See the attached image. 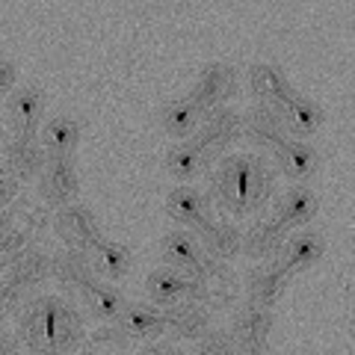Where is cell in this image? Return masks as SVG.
Returning a JSON list of instances; mask_svg holds the SVG:
<instances>
[{"label":"cell","mask_w":355,"mask_h":355,"mask_svg":"<svg viewBox=\"0 0 355 355\" xmlns=\"http://www.w3.org/2000/svg\"><path fill=\"white\" fill-rule=\"evenodd\" d=\"M210 202L228 219L254 216L275 193V172L261 154H228L210 172Z\"/></svg>","instance_id":"2"},{"label":"cell","mask_w":355,"mask_h":355,"mask_svg":"<svg viewBox=\"0 0 355 355\" xmlns=\"http://www.w3.org/2000/svg\"><path fill=\"white\" fill-rule=\"evenodd\" d=\"M187 287H190V279L184 272L172 270V266H160V270H154L148 275L146 293L151 299V305L169 308L175 302H181V299H187Z\"/></svg>","instance_id":"29"},{"label":"cell","mask_w":355,"mask_h":355,"mask_svg":"<svg viewBox=\"0 0 355 355\" xmlns=\"http://www.w3.org/2000/svg\"><path fill=\"white\" fill-rule=\"evenodd\" d=\"M243 137L249 139V146L275 154L287 139H291V133H287L284 119H282L279 110L254 104L249 113L243 116Z\"/></svg>","instance_id":"13"},{"label":"cell","mask_w":355,"mask_h":355,"mask_svg":"<svg viewBox=\"0 0 355 355\" xmlns=\"http://www.w3.org/2000/svg\"><path fill=\"white\" fill-rule=\"evenodd\" d=\"M231 338L237 340L240 349H266L272 335V314L258 305H243L231 317Z\"/></svg>","instance_id":"17"},{"label":"cell","mask_w":355,"mask_h":355,"mask_svg":"<svg viewBox=\"0 0 355 355\" xmlns=\"http://www.w3.org/2000/svg\"><path fill=\"white\" fill-rule=\"evenodd\" d=\"M21 196V181L15 175H9L3 166H0V214L15 202V198Z\"/></svg>","instance_id":"35"},{"label":"cell","mask_w":355,"mask_h":355,"mask_svg":"<svg viewBox=\"0 0 355 355\" xmlns=\"http://www.w3.org/2000/svg\"><path fill=\"white\" fill-rule=\"evenodd\" d=\"M6 263H9V254L0 249V275H3V270H6Z\"/></svg>","instance_id":"39"},{"label":"cell","mask_w":355,"mask_h":355,"mask_svg":"<svg viewBox=\"0 0 355 355\" xmlns=\"http://www.w3.org/2000/svg\"><path fill=\"white\" fill-rule=\"evenodd\" d=\"M166 214H169L178 225H184V231H196L210 216V202L196 187L184 184V187H175V190L166 196Z\"/></svg>","instance_id":"21"},{"label":"cell","mask_w":355,"mask_h":355,"mask_svg":"<svg viewBox=\"0 0 355 355\" xmlns=\"http://www.w3.org/2000/svg\"><path fill=\"white\" fill-rule=\"evenodd\" d=\"M326 243L317 231H299L296 237H291L284 243V249L279 254V263L284 266L287 272H305L308 266H314L320 258H323Z\"/></svg>","instance_id":"24"},{"label":"cell","mask_w":355,"mask_h":355,"mask_svg":"<svg viewBox=\"0 0 355 355\" xmlns=\"http://www.w3.org/2000/svg\"><path fill=\"white\" fill-rule=\"evenodd\" d=\"M275 163H279V172L293 178V181H311L320 169V154L311 148L308 142L287 139L284 146L275 151Z\"/></svg>","instance_id":"25"},{"label":"cell","mask_w":355,"mask_h":355,"mask_svg":"<svg viewBox=\"0 0 355 355\" xmlns=\"http://www.w3.org/2000/svg\"><path fill=\"white\" fill-rule=\"evenodd\" d=\"M317 210H320L317 196L311 193L308 187H293V190H287L279 198V205H275V219H279L284 228H299V225H308V222L317 216Z\"/></svg>","instance_id":"28"},{"label":"cell","mask_w":355,"mask_h":355,"mask_svg":"<svg viewBox=\"0 0 355 355\" xmlns=\"http://www.w3.org/2000/svg\"><path fill=\"white\" fill-rule=\"evenodd\" d=\"M240 282L234 270L222 261H205V266L196 275H190V287H187V299L205 305L207 311L231 308L237 299Z\"/></svg>","instance_id":"4"},{"label":"cell","mask_w":355,"mask_h":355,"mask_svg":"<svg viewBox=\"0 0 355 355\" xmlns=\"http://www.w3.org/2000/svg\"><path fill=\"white\" fill-rule=\"evenodd\" d=\"M196 355H240V347H237V340L231 338L228 329L210 326L205 335L196 340Z\"/></svg>","instance_id":"34"},{"label":"cell","mask_w":355,"mask_h":355,"mask_svg":"<svg viewBox=\"0 0 355 355\" xmlns=\"http://www.w3.org/2000/svg\"><path fill=\"white\" fill-rule=\"evenodd\" d=\"M24 305V299H21V293L18 291H12L3 279H0V323H3L6 317H12V314H18V308Z\"/></svg>","instance_id":"36"},{"label":"cell","mask_w":355,"mask_h":355,"mask_svg":"<svg viewBox=\"0 0 355 355\" xmlns=\"http://www.w3.org/2000/svg\"><path fill=\"white\" fill-rule=\"evenodd\" d=\"M44 163H48V154L36 133H15L9 142H3V169L15 175L21 184L39 178Z\"/></svg>","instance_id":"14"},{"label":"cell","mask_w":355,"mask_h":355,"mask_svg":"<svg viewBox=\"0 0 355 355\" xmlns=\"http://www.w3.org/2000/svg\"><path fill=\"white\" fill-rule=\"evenodd\" d=\"M18 340L30 355H69L86 338L83 317L71 299L36 293L18 308Z\"/></svg>","instance_id":"1"},{"label":"cell","mask_w":355,"mask_h":355,"mask_svg":"<svg viewBox=\"0 0 355 355\" xmlns=\"http://www.w3.org/2000/svg\"><path fill=\"white\" fill-rule=\"evenodd\" d=\"M193 137L202 142L210 151V157L216 160L243 137V116L231 107L207 110V113H202V121H198V130Z\"/></svg>","instance_id":"8"},{"label":"cell","mask_w":355,"mask_h":355,"mask_svg":"<svg viewBox=\"0 0 355 355\" xmlns=\"http://www.w3.org/2000/svg\"><path fill=\"white\" fill-rule=\"evenodd\" d=\"M51 258H53V252H48L42 243H30V246L9 254L3 282L12 287V291H18L21 299L36 296L39 287L51 279Z\"/></svg>","instance_id":"5"},{"label":"cell","mask_w":355,"mask_h":355,"mask_svg":"<svg viewBox=\"0 0 355 355\" xmlns=\"http://www.w3.org/2000/svg\"><path fill=\"white\" fill-rule=\"evenodd\" d=\"M53 231L65 243V249L92 252V246L101 240V228H98L95 214L86 205H74V202L53 214Z\"/></svg>","instance_id":"10"},{"label":"cell","mask_w":355,"mask_h":355,"mask_svg":"<svg viewBox=\"0 0 355 355\" xmlns=\"http://www.w3.org/2000/svg\"><path fill=\"white\" fill-rule=\"evenodd\" d=\"M128 347H130V338L119 326H104L95 335H89L83 352L86 355H128Z\"/></svg>","instance_id":"33"},{"label":"cell","mask_w":355,"mask_h":355,"mask_svg":"<svg viewBox=\"0 0 355 355\" xmlns=\"http://www.w3.org/2000/svg\"><path fill=\"white\" fill-rule=\"evenodd\" d=\"M193 237L198 240V246H202L207 261H222V263L237 258L240 246H243V231L237 222L228 216H214V214L193 231Z\"/></svg>","instance_id":"9"},{"label":"cell","mask_w":355,"mask_h":355,"mask_svg":"<svg viewBox=\"0 0 355 355\" xmlns=\"http://www.w3.org/2000/svg\"><path fill=\"white\" fill-rule=\"evenodd\" d=\"M42 113H44V95L39 86H18L9 95L6 116L15 133H36L42 125Z\"/></svg>","instance_id":"20"},{"label":"cell","mask_w":355,"mask_h":355,"mask_svg":"<svg viewBox=\"0 0 355 355\" xmlns=\"http://www.w3.org/2000/svg\"><path fill=\"white\" fill-rule=\"evenodd\" d=\"M287 243V228L275 216H261L243 231V246L252 261H275Z\"/></svg>","instance_id":"15"},{"label":"cell","mask_w":355,"mask_h":355,"mask_svg":"<svg viewBox=\"0 0 355 355\" xmlns=\"http://www.w3.org/2000/svg\"><path fill=\"white\" fill-rule=\"evenodd\" d=\"M0 142H3V125H0Z\"/></svg>","instance_id":"41"},{"label":"cell","mask_w":355,"mask_h":355,"mask_svg":"<svg viewBox=\"0 0 355 355\" xmlns=\"http://www.w3.org/2000/svg\"><path fill=\"white\" fill-rule=\"evenodd\" d=\"M237 89H240V74L234 65L210 62V65H205V71L198 74L190 98L198 104L202 113H207V110H216V107H228V101L237 95Z\"/></svg>","instance_id":"6"},{"label":"cell","mask_w":355,"mask_h":355,"mask_svg":"<svg viewBox=\"0 0 355 355\" xmlns=\"http://www.w3.org/2000/svg\"><path fill=\"white\" fill-rule=\"evenodd\" d=\"M287 282H291V272L284 270L275 261H266L261 266H252L249 275H246V296H249V305H258V308H266L270 311L275 302L282 299Z\"/></svg>","instance_id":"16"},{"label":"cell","mask_w":355,"mask_h":355,"mask_svg":"<svg viewBox=\"0 0 355 355\" xmlns=\"http://www.w3.org/2000/svg\"><path fill=\"white\" fill-rule=\"evenodd\" d=\"M89 258H92V266H95V272H101L104 279H125V275L130 272V252L128 246H121V243L116 240H98L92 252H89Z\"/></svg>","instance_id":"30"},{"label":"cell","mask_w":355,"mask_h":355,"mask_svg":"<svg viewBox=\"0 0 355 355\" xmlns=\"http://www.w3.org/2000/svg\"><path fill=\"white\" fill-rule=\"evenodd\" d=\"M240 355H266V349H240Z\"/></svg>","instance_id":"40"},{"label":"cell","mask_w":355,"mask_h":355,"mask_svg":"<svg viewBox=\"0 0 355 355\" xmlns=\"http://www.w3.org/2000/svg\"><path fill=\"white\" fill-rule=\"evenodd\" d=\"M137 355H187V352L178 349V347H172V343H151V347L139 349Z\"/></svg>","instance_id":"38"},{"label":"cell","mask_w":355,"mask_h":355,"mask_svg":"<svg viewBox=\"0 0 355 355\" xmlns=\"http://www.w3.org/2000/svg\"><path fill=\"white\" fill-rule=\"evenodd\" d=\"M210 166H214V157H210V151L196 137L178 142V146L166 154V169H169V175L178 178V181H193V178L205 175Z\"/></svg>","instance_id":"22"},{"label":"cell","mask_w":355,"mask_h":355,"mask_svg":"<svg viewBox=\"0 0 355 355\" xmlns=\"http://www.w3.org/2000/svg\"><path fill=\"white\" fill-rule=\"evenodd\" d=\"M39 142L48 157H74L77 142H80V121L74 116H53L42 128Z\"/></svg>","instance_id":"23"},{"label":"cell","mask_w":355,"mask_h":355,"mask_svg":"<svg viewBox=\"0 0 355 355\" xmlns=\"http://www.w3.org/2000/svg\"><path fill=\"white\" fill-rule=\"evenodd\" d=\"M0 335H3V329H0Z\"/></svg>","instance_id":"42"},{"label":"cell","mask_w":355,"mask_h":355,"mask_svg":"<svg viewBox=\"0 0 355 355\" xmlns=\"http://www.w3.org/2000/svg\"><path fill=\"white\" fill-rule=\"evenodd\" d=\"M198 121H202V110H198V104L190 95L175 98V101H169L160 110V128L172 139H190L198 130Z\"/></svg>","instance_id":"26"},{"label":"cell","mask_w":355,"mask_h":355,"mask_svg":"<svg viewBox=\"0 0 355 355\" xmlns=\"http://www.w3.org/2000/svg\"><path fill=\"white\" fill-rule=\"evenodd\" d=\"M51 279L60 284V291L65 296L80 299L86 293L89 284H95V266H92V258L89 252H80V249H60L53 252L51 258Z\"/></svg>","instance_id":"11"},{"label":"cell","mask_w":355,"mask_h":355,"mask_svg":"<svg viewBox=\"0 0 355 355\" xmlns=\"http://www.w3.org/2000/svg\"><path fill=\"white\" fill-rule=\"evenodd\" d=\"M160 252H163L166 266L184 272L187 279L196 275L207 261L202 246H198V240L193 237V231H184V228L181 231H169V234L163 237V243H160Z\"/></svg>","instance_id":"19"},{"label":"cell","mask_w":355,"mask_h":355,"mask_svg":"<svg viewBox=\"0 0 355 355\" xmlns=\"http://www.w3.org/2000/svg\"><path fill=\"white\" fill-rule=\"evenodd\" d=\"M15 65L12 62H9L6 57H0V95H6L9 92V89H12L15 86Z\"/></svg>","instance_id":"37"},{"label":"cell","mask_w":355,"mask_h":355,"mask_svg":"<svg viewBox=\"0 0 355 355\" xmlns=\"http://www.w3.org/2000/svg\"><path fill=\"white\" fill-rule=\"evenodd\" d=\"M282 119H284V128L287 133H293V137H314V133L323 128V110H320L314 101H308V98H293L291 104L282 110Z\"/></svg>","instance_id":"31"},{"label":"cell","mask_w":355,"mask_h":355,"mask_svg":"<svg viewBox=\"0 0 355 355\" xmlns=\"http://www.w3.org/2000/svg\"><path fill=\"white\" fill-rule=\"evenodd\" d=\"M246 77H249V92L254 98V104L272 107L282 113V110L296 98V89L287 83L284 71L272 62H252Z\"/></svg>","instance_id":"12"},{"label":"cell","mask_w":355,"mask_h":355,"mask_svg":"<svg viewBox=\"0 0 355 355\" xmlns=\"http://www.w3.org/2000/svg\"><path fill=\"white\" fill-rule=\"evenodd\" d=\"M36 198L44 207H65L74 202L77 190H80V178L74 169V157H48L44 169L39 175Z\"/></svg>","instance_id":"7"},{"label":"cell","mask_w":355,"mask_h":355,"mask_svg":"<svg viewBox=\"0 0 355 355\" xmlns=\"http://www.w3.org/2000/svg\"><path fill=\"white\" fill-rule=\"evenodd\" d=\"M80 302L86 305V311H89V314H92L95 320H104V323H110V320H119L121 311L128 308L125 296H121L116 287L98 284V282L86 287V293L80 296Z\"/></svg>","instance_id":"32"},{"label":"cell","mask_w":355,"mask_h":355,"mask_svg":"<svg viewBox=\"0 0 355 355\" xmlns=\"http://www.w3.org/2000/svg\"><path fill=\"white\" fill-rule=\"evenodd\" d=\"M119 329L130 340H157L166 331L163 311L154 305H128L119 317Z\"/></svg>","instance_id":"27"},{"label":"cell","mask_w":355,"mask_h":355,"mask_svg":"<svg viewBox=\"0 0 355 355\" xmlns=\"http://www.w3.org/2000/svg\"><path fill=\"white\" fill-rule=\"evenodd\" d=\"M163 326L175 340H198L210 329V311L193 299L163 308Z\"/></svg>","instance_id":"18"},{"label":"cell","mask_w":355,"mask_h":355,"mask_svg":"<svg viewBox=\"0 0 355 355\" xmlns=\"http://www.w3.org/2000/svg\"><path fill=\"white\" fill-rule=\"evenodd\" d=\"M44 225H48V207L36 196H18L0 214V249L12 254L30 243H39Z\"/></svg>","instance_id":"3"}]
</instances>
